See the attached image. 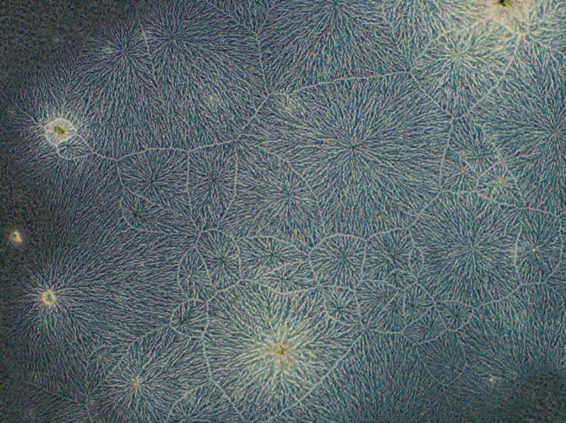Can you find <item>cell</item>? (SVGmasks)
<instances>
[{
  "instance_id": "6da1fadb",
  "label": "cell",
  "mask_w": 566,
  "mask_h": 423,
  "mask_svg": "<svg viewBox=\"0 0 566 423\" xmlns=\"http://www.w3.org/2000/svg\"><path fill=\"white\" fill-rule=\"evenodd\" d=\"M410 72L269 94L238 141L286 161L315 194L325 236L409 228L441 192L451 124Z\"/></svg>"
},
{
  "instance_id": "7a4b0ae2",
  "label": "cell",
  "mask_w": 566,
  "mask_h": 423,
  "mask_svg": "<svg viewBox=\"0 0 566 423\" xmlns=\"http://www.w3.org/2000/svg\"><path fill=\"white\" fill-rule=\"evenodd\" d=\"M212 379L246 422H269L306 396L359 338L326 313L320 286L281 294L251 280L208 301Z\"/></svg>"
},
{
  "instance_id": "3957f363",
  "label": "cell",
  "mask_w": 566,
  "mask_h": 423,
  "mask_svg": "<svg viewBox=\"0 0 566 423\" xmlns=\"http://www.w3.org/2000/svg\"><path fill=\"white\" fill-rule=\"evenodd\" d=\"M146 19L159 93L189 151L236 141L269 95L257 35L210 0L150 1Z\"/></svg>"
},
{
  "instance_id": "277c9868",
  "label": "cell",
  "mask_w": 566,
  "mask_h": 423,
  "mask_svg": "<svg viewBox=\"0 0 566 423\" xmlns=\"http://www.w3.org/2000/svg\"><path fill=\"white\" fill-rule=\"evenodd\" d=\"M381 0H275L258 33L269 94L410 72Z\"/></svg>"
},
{
  "instance_id": "5b68a950",
  "label": "cell",
  "mask_w": 566,
  "mask_h": 423,
  "mask_svg": "<svg viewBox=\"0 0 566 423\" xmlns=\"http://www.w3.org/2000/svg\"><path fill=\"white\" fill-rule=\"evenodd\" d=\"M520 211L476 191L440 192L409 227L424 257L417 282L434 302L473 308L508 296L521 284L514 265Z\"/></svg>"
},
{
  "instance_id": "8992f818",
  "label": "cell",
  "mask_w": 566,
  "mask_h": 423,
  "mask_svg": "<svg viewBox=\"0 0 566 423\" xmlns=\"http://www.w3.org/2000/svg\"><path fill=\"white\" fill-rule=\"evenodd\" d=\"M445 395L402 332L364 328L322 380L270 422H435Z\"/></svg>"
},
{
  "instance_id": "52a82bcc",
  "label": "cell",
  "mask_w": 566,
  "mask_h": 423,
  "mask_svg": "<svg viewBox=\"0 0 566 423\" xmlns=\"http://www.w3.org/2000/svg\"><path fill=\"white\" fill-rule=\"evenodd\" d=\"M236 195L218 229L236 241L272 236L308 255L325 237L318 199L291 166L255 145L236 140Z\"/></svg>"
},
{
  "instance_id": "ba28073f",
  "label": "cell",
  "mask_w": 566,
  "mask_h": 423,
  "mask_svg": "<svg viewBox=\"0 0 566 423\" xmlns=\"http://www.w3.org/2000/svg\"><path fill=\"white\" fill-rule=\"evenodd\" d=\"M134 353L137 421L167 422L181 398L212 379L202 338L182 335L170 325L142 336Z\"/></svg>"
},
{
  "instance_id": "9c48e42d",
  "label": "cell",
  "mask_w": 566,
  "mask_h": 423,
  "mask_svg": "<svg viewBox=\"0 0 566 423\" xmlns=\"http://www.w3.org/2000/svg\"><path fill=\"white\" fill-rule=\"evenodd\" d=\"M188 156L191 219L200 232L217 228L236 195V141L199 147Z\"/></svg>"
},
{
  "instance_id": "30bf717a",
  "label": "cell",
  "mask_w": 566,
  "mask_h": 423,
  "mask_svg": "<svg viewBox=\"0 0 566 423\" xmlns=\"http://www.w3.org/2000/svg\"><path fill=\"white\" fill-rule=\"evenodd\" d=\"M514 265L521 284L544 283L560 263L566 235L558 216L530 208L519 213Z\"/></svg>"
},
{
  "instance_id": "8fae6325",
  "label": "cell",
  "mask_w": 566,
  "mask_h": 423,
  "mask_svg": "<svg viewBox=\"0 0 566 423\" xmlns=\"http://www.w3.org/2000/svg\"><path fill=\"white\" fill-rule=\"evenodd\" d=\"M188 164V151L184 150L153 149L142 153L137 170V192L152 203L191 217Z\"/></svg>"
},
{
  "instance_id": "7c38bea8",
  "label": "cell",
  "mask_w": 566,
  "mask_h": 423,
  "mask_svg": "<svg viewBox=\"0 0 566 423\" xmlns=\"http://www.w3.org/2000/svg\"><path fill=\"white\" fill-rule=\"evenodd\" d=\"M366 240L353 235L325 236L308 253L318 286L352 290L362 279Z\"/></svg>"
},
{
  "instance_id": "4fadbf2b",
  "label": "cell",
  "mask_w": 566,
  "mask_h": 423,
  "mask_svg": "<svg viewBox=\"0 0 566 423\" xmlns=\"http://www.w3.org/2000/svg\"><path fill=\"white\" fill-rule=\"evenodd\" d=\"M383 12L400 52L413 67L416 59L436 39L439 23L433 3L386 0Z\"/></svg>"
},
{
  "instance_id": "5bb4252c",
  "label": "cell",
  "mask_w": 566,
  "mask_h": 423,
  "mask_svg": "<svg viewBox=\"0 0 566 423\" xmlns=\"http://www.w3.org/2000/svg\"><path fill=\"white\" fill-rule=\"evenodd\" d=\"M414 246L409 228L371 235L366 239L362 279L385 281L397 272H411L409 259Z\"/></svg>"
},
{
  "instance_id": "9a60e30c",
  "label": "cell",
  "mask_w": 566,
  "mask_h": 423,
  "mask_svg": "<svg viewBox=\"0 0 566 423\" xmlns=\"http://www.w3.org/2000/svg\"><path fill=\"white\" fill-rule=\"evenodd\" d=\"M167 422H246L212 379L191 390L173 407Z\"/></svg>"
},
{
  "instance_id": "2e32d148",
  "label": "cell",
  "mask_w": 566,
  "mask_h": 423,
  "mask_svg": "<svg viewBox=\"0 0 566 423\" xmlns=\"http://www.w3.org/2000/svg\"><path fill=\"white\" fill-rule=\"evenodd\" d=\"M236 242L242 279L256 281L283 265L308 260L293 244L272 236L244 237Z\"/></svg>"
},
{
  "instance_id": "e0dca14e",
  "label": "cell",
  "mask_w": 566,
  "mask_h": 423,
  "mask_svg": "<svg viewBox=\"0 0 566 423\" xmlns=\"http://www.w3.org/2000/svg\"><path fill=\"white\" fill-rule=\"evenodd\" d=\"M195 247L218 291L227 289L242 279L239 249L233 237L218 228L201 231Z\"/></svg>"
},
{
  "instance_id": "ac0fdd59",
  "label": "cell",
  "mask_w": 566,
  "mask_h": 423,
  "mask_svg": "<svg viewBox=\"0 0 566 423\" xmlns=\"http://www.w3.org/2000/svg\"><path fill=\"white\" fill-rule=\"evenodd\" d=\"M416 349L430 374L444 386L456 380L465 368L458 331L446 330L434 340L417 344Z\"/></svg>"
},
{
  "instance_id": "d6986e66",
  "label": "cell",
  "mask_w": 566,
  "mask_h": 423,
  "mask_svg": "<svg viewBox=\"0 0 566 423\" xmlns=\"http://www.w3.org/2000/svg\"><path fill=\"white\" fill-rule=\"evenodd\" d=\"M448 146L479 175L499 162L497 149L483 129L473 122L459 121L451 126Z\"/></svg>"
},
{
  "instance_id": "ffe728a7",
  "label": "cell",
  "mask_w": 566,
  "mask_h": 423,
  "mask_svg": "<svg viewBox=\"0 0 566 423\" xmlns=\"http://www.w3.org/2000/svg\"><path fill=\"white\" fill-rule=\"evenodd\" d=\"M178 280L183 294L187 299L208 302L218 292L195 246L183 256L178 266Z\"/></svg>"
},
{
  "instance_id": "44dd1931",
  "label": "cell",
  "mask_w": 566,
  "mask_h": 423,
  "mask_svg": "<svg viewBox=\"0 0 566 423\" xmlns=\"http://www.w3.org/2000/svg\"><path fill=\"white\" fill-rule=\"evenodd\" d=\"M476 192L499 205L524 208V203L514 177L498 162L478 176Z\"/></svg>"
},
{
  "instance_id": "7402d4cb",
  "label": "cell",
  "mask_w": 566,
  "mask_h": 423,
  "mask_svg": "<svg viewBox=\"0 0 566 423\" xmlns=\"http://www.w3.org/2000/svg\"><path fill=\"white\" fill-rule=\"evenodd\" d=\"M255 282L281 294L306 291L318 286L308 260L283 265Z\"/></svg>"
},
{
  "instance_id": "603a6c76",
  "label": "cell",
  "mask_w": 566,
  "mask_h": 423,
  "mask_svg": "<svg viewBox=\"0 0 566 423\" xmlns=\"http://www.w3.org/2000/svg\"><path fill=\"white\" fill-rule=\"evenodd\" d=\"M478 179L476 172L457 153L447 146L439 169L441 192L454 194L474 192Z\"/></svg>"
},
{
  "instance_id": "cb8c5ba5",
  "label": "cell",
  "mask_w": 566,
  "mask_h": 423,
  "mask_svg": "<svg viewBox=\"0 0 566 423\" xmlns=\"http://www.w3.org/2000/svg\"><path fill=\"white\" fill-rule=\"evenodd\" d=\"M399 290L380 280L362 279L354 289L361 323L366 328Z\"/></svg>"
},
{
  "instance_id": "d4e9b609",
  "label": "cell",
  "mask_w": 566,
  "mask_h": 423,
  "mask_svg": "<svg viewBox=\"0 0 566 423\" xmlns=\"http://www.w3.org/2000/svg\"><path fill=\"white\" fill-rule=\"evenodd\" d=\"M211 3L256 35L265 22L275 0H212Z\"/></svg>"
},
{
  "instance_id": "484cf974",
  "label": "cell",
  "mask_w": 566,
  "mask_h": 423,
  "mask_svg": "<svg viewBox=\"0 0 566 423\" xmlns=\"http://www.w3.org/2000/svg\"><path fill=\"white\" fill-rule=\"evenodd\" d=\"M208 323V302L187 299L173 311L169 325L182 335L202 338Z\"/></svg>"
},
{
  "instance_id": "4316f807",
  "label": "cell",
  "mask_w": 566,
  "mask_h": 423,
  "mask_svg": "<svg viewBox=\"0 0 566 423\" xmlns=\"http://www.w3.org/2000/svg\"><path fill=\"white\" fill-rule=\"evenodd\" d=\"M320 287L325 308L330 317L345 325L362 324L354 290L340 286Z\"/></svg>"
},
{
  "instance_id": "83f0119b",
  "label": "cell",
  "mask_w": 566,
  "mask_h": 423,
  "mask_svg": "<svg viewBox=\"0 0 566 423\" xmlns=\"http://www.w3.org/2000/svg\"><path fill=\"white\" fill-rule=\"evenodd\" d=\"M446 328L435 306L431 307L420 318L405 326L402 333L413 344L434 340Z\"/></svg>"
},
{
  "instance_id": "f1b7e54d",
  "label": "cell",
  "mask_w": 566,
  "mask_h": 423,
  "mask_svg": "<svg viewBox=\"0 0 566 423\" xmlns=\"http://www.w3.org/2000/svg\"><path fill=\"white\" fill-rule=\"evenodd\" d=\"M406 326L404 290H399L366 328L381 332H402Z\"/></svg>"
},
{
  "instance_id": "f546056e",
  "label": "cell",
  "mask_w": 566,
  "mask_h": 423,
  "mask_svg": "<svg viewBox=\"0 0 566 423\" xmlns=\"http://www.w3.org/2000/svg\"><path fill=\"white\" fill-rule=\"evenodd\" d=\"M431 295L417 282L404 290V313L406 325L420 318L434 306Z\"/></svg>"
},
{
  "instance_id": "4dcf8cb0",
  "label": "cell",
  "mask_w": 566,
  "mask_h": 423,
  "mask_svg": "<svg viewBox=\"0 0 566 423\" xmlns=\"http://www.w3.org/2000/svg\"><path fill=\"white\" fill-rule=\"evenodd\" d=\"M446 328L457 331L463 326L473 313L474 308L458 301H441L434 303Z\"/></svg>"
},
{
  "instance_id": "1f68e13d",
  "label": "cell",
  "mask_w": 566,
  "mask_h": 423,
  "mask_svg": "<svg viewBox=\"0 0 566 423\" xmlns=\"http://www.w3.org/2000/svg\"><path fill=\"white\" fill-rule=\"evenodd\" d=\"M565 270H566V247L562 248L561 259L554 272L548 277L545 283L555 291L565 300Z\"/></svg>"
},
{
  "instance_id": "d6a6232c",
  "label": "cell",
  "mask_w": 566,
  "mask_h": 423,
  "mask_svg": "<svg viewBox=\"0 0 566 423\" xmlns=\"http://www.w3.org/2000/svg\"><path fill=\"white\" fill-rule=\"evenodd\" d=\"M73 127L63 120H55L47 126L48 139L53 143H59L74 134Z\"/></svg>"
},
{
  "instance_id": "836d02e7",
  "label": "cell",
  "mask_w": 566,
  "mask_h": 423,
  "mask_svg": "<svg viewBox=\"0 0 566 423\" xmlns=\"http://www.w3.org/2000/svg\"><path fill=\"white\" fill-rule=\"evenodd\" d=\"M383 282L396 289L405 290L417 282V278L411 272L400 271L390 274Z\"/></svg>"
},
{
  "instance_id": "e575fe53",
  "label": "cell",
  "mask_w": 566,
  "mask_h": 423,
  "mask_svg": "<svg viewBox=\"0 0 566 423\" xmlns=\"http://www.w3.org/2000/svg\"><path fill=\"white\" fill-rule=\"evenodd\" d=\"M424 262V257L422 251L415 245L411 251L409 266L412 274L417 278L420 271L422 269Z\"/></svg>"
}]
</instances>
